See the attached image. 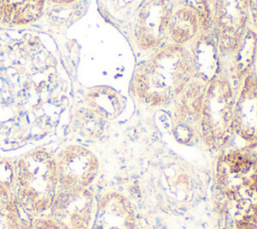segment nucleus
Instances as JSON below:
<instances>
[{
	"instance_id": "obj_7",
	"label": "nucleus",
	"mask_w": 257,
	"mask_h": 229,
	"mask_svg": "<svg viewBox=\"0 0 257 229\" xmlns=\"http://www.w3.org/2000/svg\"><path fill=\"white\" fill-rule=\"evenodd\" d=\"M211 14L221 54L230 50L250 26V0H211Z\"/></svg>"
},
{
	"instance_id": "obj_11",
	"label": "nucleus",
	"mask_w": 257,
	"mask_h": 229,
	"mask_svg": "<svg viewBox=\"0 0 257 229\" xmlns=\"http://www.w3.org/2000/svg\"><path fill=\"white\" fill-rule=\"evenodd\" d=\"M188 48L194 71L193 79L208 85L221 72L218 40L213 28L201 30Z\"/></svg>"
},
{
	"instance_id": "obj_1",
	"label": "nucleus",
	"mask_w": 257,
	"mask_h": 229,
	"mask_svg": "<svg viewBox=\"0 0 257 229\" xmlns=\"http://www.w3.org/2000/svg\"><path fill=\"white\" fill-rule=\"evenodd\" d=\"M193 78L188 46L168 43L136 65L131 88L143 103L162 107L175 101Z\"/></svg>"
},
{
	"instance_id": "obj_16",
	"label": "nucleus",
	"mask_w": 257,
	"mask_h": 229,
	"mask_svg": "<svg viewBox=\"0 0 257 229\" xmlns=\"http://www.w3.org/2000/svg\"><path fill=\"white\" fill-rule=\"evenodd\" d=\"M88 108L101 119H112L120 110L119 95L111 88L99 86L90 89L85 96Z\"/></svg>"
},
{
	"instance_id": "obj_9",
	"label": "nucleus",
	"mask_w": 257,
	"mask_h": 229,
	"mask_svg": "<svg viewBox=\"0 0 257 229\" xmlns=\"http://www.w3.org/2000/svg\"><path fill=\"white\" fill-rule=\"evenodd\" d=\"M234 134L245 143H257V68L238 85L234 103Z\"/></svg>"
},
{
	"instance_id": "obj_15",
	"label": "nucleus",
	"mask_w": 257,
	"mask_h": 229,
	"mask_svg": "<svg viewBox=\"0 0 257 229\" xmlns=\"http://www.w3.org/2000/svg\"><path fill=\"white\" fill-rule=\"evenodd\" d=\"M45 0H0V23L22 25L37 20Z\"/></svg>"
},
{
	"instance_id": "obj_21",
	"label": "nucleus",
	"mask_w": 257,
	"mask_h": 229,
	"mask_svg": "<svg viewBox=\"0 0 257 229\" xmlns=\"http://www.w3.org/2000/svg\"><path fill=\"white\" fill-rule=\"evenodd\" d=\"M19 229H31V228H28V227H26L25 225H23V226H22V227H20Z\"/></svg>"
},
{
	"instance_id": "obj_17",
	"label": "nucleus",
	"mask_w": 257,
	"mask_h": 229,
	"mask_svg": "<svg viewBox=\"0 0 257 229\" xmlns=\"http://www.w3.org/2000/svg\"><path fill=\"white\" fill-rule=\"evenodd\" d=\"M23 225L18 199L0 183V229H19Z\"/></svg>"
},
{
	"instance_id": "obj_14",
	"label": "nucleus",
	"mask_w": 257,
	"mask_h": 229,
	"mask_svg": "<svg viewBox=\"0 0 257 229\" xmlns=\"http://www.w3.org/2000/svg\"><path fill=\"white\" fill-rule=\"evenodd\" d=\"M201 30L198 13L188 5L177 4L169 24V43L188 46Z\"/></svg>"
},
{
	"instance_id": "obj_18",
	"label": "nucleus",
	"mask_w": 257,
	"mask_h": 229,
	"mask_svg": "<svg viewBox=\"0 0 257 229\" xmlns=\"http://www.w3.org/2000/svg\"><path fill=\"white\" fill-rule=\"evenodd\" d=\"M32 229H65L57 221L49 217H41L36 219L31 226Z\"/></svg>"
},
{
	"instance_id": "obj_19",
	"label": "nucleus",
	"mask_w": 257,
	"mask_h": 229,
	"mask_svg": "<svg viewBox=\"0 0 257 229\" xmlns=\"http://www.w3.org/2000/svg\"><path fill=\"white\" fill-rule=\"evenodd\" d=\"M250 26L257 31V0H250Z\"/></svg>"
},
{
	"instance_id": "obj_6",
	"label": "nucleus",
	"mask_w": 257,
	"mask_h": 229,
	"mask_svg": "<svg viewBox=\"0 0 257 229\" xmlns=\"http://www.w3.org/2000/svg\"><path fill=\"white\" fill-rule=\"evenodd\" d=\"M59 189H87L94 181L99 162L87 148L80 145H69L63 148L55 158Z\"/></svg>"
},
{
	"instance_id": "obj_3",
	"label": "nucleus",
	"mask_w": 257,
	"mask_h": 229,
	"mask_svg": "<svg viewBox=\"0 0 257 229\" xmlns=\"http://www.w3.org/2000/svg\"><path fill=\"white\" fill-rule=\"evenodd\" d=\"M237 86L219 74L204 92L199 134L207 147L218 150L226 146L234 135V103Z\"/></svg>"
},
{
	"instance_id": "obj_8",
	"label": "nucleus",
	"mask_w": 257,
	"mask_h": 229,
	"mask_svg": "<svg viewBox=\"0 0 257 229\" xmlns=\"http://www.w3.org/2000/svg\"><path fill=\"white\" fill-rule=\"evenodd\" d=\"M95 201L88 189H59L49 210L50 217L65 229H90Z\"/></svg>"
},
{
	"instance_id": "obj_20",
	"label": "nucleus",
	"mask_w": 257,
	"mask_h": 229,
	"mask_svg": "<svg viewBox=\"0 0 257 229\" xmlns=\"http://www.w3.org/2000/svg\"><path fill=\"white\" fill-rule=\"evenodd\" d=\"M50 1L55 4H64L65 5V4H70L76 0H50Z\"/></svg>"
},
{
	"instance_id": "obj_2",
	"label": "nucleus",
	"mask_w": 257,
	"mask_h": 229,
	"mask_svg": "<svg viewBox=\"0 0 257 229\" xmlns=\"http://www.w3.org/2000/svg\"><path fill=\"white\" fill-rule=\"evenodd\" d=\"M17 199L24 209L39 215L50 210L59 190L55 158L36 149L21 156L14 168Z\"/></svg>"
},
{
	"instance_id": "obj_13",
	"label": "nucleus",
	"mask_w": 257,
	"mask_h": 229,
	"mask_svg": "<svg viewBox=\"0 0 257 229\" xmlns=\"http://www.w3.org/2000/svg\"><path fill=\"white\" fill-rule=\"evenodd\" d=\"M223 200L225 229H257V193Z\"/></svg>"
},
{
	"instance_id": "obj_5",
	"label": "nucleus",
	"mask_w": 257,
	"mask_h": 229,
	"mask_svg": "<svg viewBox=\"0 0 257 229\" xmlns=\"http://www.w3.org/2000/svg\"><path fill=\"white\" fill-rule=\"evenodd\" d=\"M174 0H147L139 9L133 38L144 52H154L169 43V24L176 7Z\"/></svg>"
},
{
	"instance_id": "obj_10",
	"label": "nucleus",
	"mask_w": 257,
	"mask_h": 229,
	"mask_svg": "<svg viewBox=\"0 0 257 229\" xmlns=\"http://www.w3.org/2000/svg\"><path fill=\"white\" fill-rule=\"evenodd\" d=\"M220 74L237 87L257 66V31L249 26L228 51L220 54Z\"/></svg>"
},
{
	"instance_id": "obj_12",
	"label": "nucleus",
	"mask_w": 257,
	"mask_h": 229,
	"mask_svg": "<svg viewBox=\"0 0 257 229\" xmlns=\"http://www.w3.org/2000/svg\"><path fill=\"white\" fill-rule=\"evenodd\" d=\"M134 208L124 196L109 192L98 199L90 229H134Z\"/></svg>"
},
{
	"instance_id": "obj_4",
	"label": "nucleus",
	"mask_w": 257,
	"mask_h": 229,
	"mask_svg": "<svg viewBox=\"0 0 257 229\" xmlns=\"http://www.w3.org/2000/svg\"><path fill=\"white\" fill-rule=\"evenodd\" d=\"M217 183L222 198L257 193V156L245 150L222 155L217 163Z\"/></svg>"
}]
</instances>
